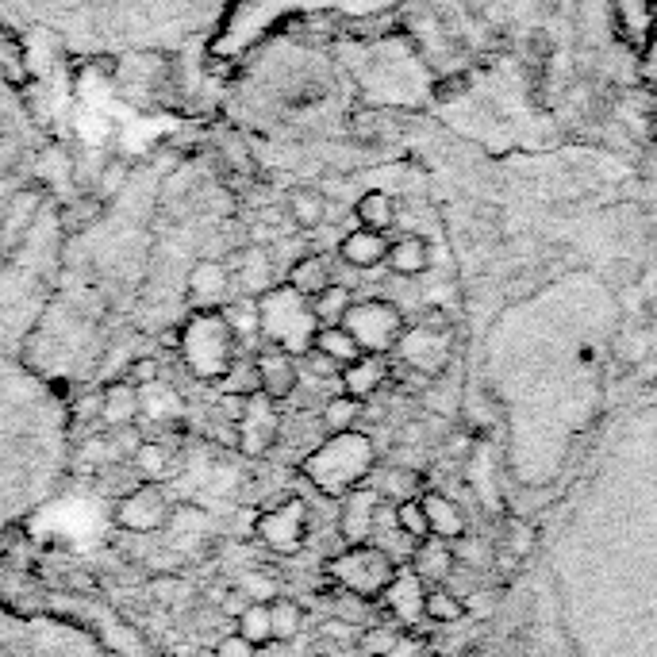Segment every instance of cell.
<instances>
[{
    "label": "cell",
    "mask_w": 657,
    "mask_h": 657,
    "mask_svg": "<svg viewBox=\"0 0 657 657\" xmlns=\"http://www.w3.org/2000/svg\"><path fill=\"white\" fill-rule=\"evenodd\" d=\"M373 469H377V446L358 427L354 431H339V435H327L300 462V473L327 500H342L346 492L362 488L373 477Z\"/></svg>",
    "instance_id": "1"
},
{
    "label": "cell",
    "mask_w": 657,
    "mask_h": 657,
    "mask_svg": "<svg viewBox=\"0 0 657 657\" xmlns=\"http://www.w3.org/2000/svg\"><path fill=\"white\" fill-rule=\"evenodd\" d=\"M258 323H262V339L269 346H281L296 354H308L316 342L319 319L312 312V300L300 296L296 289H266L258 296Z\"/></svg>",
    "instance_id": "2"
},
{
    "label": "cell",
    "mask_w": 657,
    "mask_h": 657,
    "mask_svg": "<svg viewBox=\"0 0 657 657\" xmlns=\"http://www.w3.org/2000/svg\"><path fill=\"white\" fill-rule=\"evenodd\" d=\"M181 354L196 377L219 381L239 358V339H235L231 323L223 319V312H196L181 327Z\"/></svg>",
    "instance_id": "3"
},
{
    "label": "cell",
    "mask_w": 657,
    "mask_h": 657,
    "mask_svg": "<svg viewBox=\"0 0 657 657\" xmlns=\"http://www.w3.org/2000/svg\"><path fill=\"white\" fill-rule=\"evenodd\" d=\"M327 573H331V581L339 584L342 592H350L358 600H381V592L400 573V565H396V558L385 546L362 542V546H346L342 554L327 561Z\"/></svg>",
    "instance_id": "4"
},
{
    "label": "cell",
    "mask_w": 657,
    "mask_h": 657,
    "mask_svg": "<svg viewBox=\"0 0 657 657\" xmlns=\"http://www.w3.org/2000/svg\"><path fill=\"white\" fill-rule=\"evenodd\" d=\"M342 327L354 335L362 354H392L408 319L389 300H362V304H350V312L342 316Z\"/></svg>",
    "instance_id": "5"
},
{
    "label": "cell",
    "mask_w": 657,
    "mask_h": 657,
    "mask_svg": "<svg viewBox=\"0 0 657 657\" xmlns=\"http://www.w3.org/2000/svg\"><path fill=\"white\" fill-rule=\"evenodd\" d=\"M254 535L266 542L273 554H300L304 546H308V535H312V519H308V504L304 500H281V504H273L266 508L258 519H254Z\"/></svg>",
    "instance_id": "6"
},
{
    "label": "cell",
    "mask_w": 657,
    "mask_h": 657,
    "mask_svg": "<svg viewBox=\"0 0 657 657\" xmlns=\"http://www.w3.org/2000/svg\"><path fill=\"white\" fill-rule=\"evenodd\" d=\"M170 515V496H166V488L154 485V481H143V485H135L116 500V523L123 531H131V535H154V531L170 527Z\"/></svg>",
    "instance_id": "7"
},
{
    "label": "cell",
    "mask_w": 657,
    "mask_h": 657,
    "mask_svg": "<svg viewBox=\"0 0 657 657\" xmlns=\"http://www.w3.org/2000/svg\"><path fill=\"white\" fill-rule=\"evenodd\" d=\"M450 327H431V323H415L404 327V335L396 342V354L404 358L408 369L423 377H438L450 362Z\"/></svg>",
    "instance_id": "8"
},
{
    "label": "cell",
    "mask_w": 657,
    "mask_h": 657,
    "mask_svg": "<svg viewBox=\"0 0 657 657\" xmlns=\"http://www.w3.org/2000/svg\"><path fill=\"white\" fill-rule=\"evenodd\" d=\"M377 515H381V492L377 488H354L342 496L339 508V535L346 546H362V542H373V531H377Z\"/></svg>",
    "instance_id": "9"
},
{
    "label": "cell",
    "mask_w": 657,
    "mask_h": 657,
    "mask_svg": "<svg viewBox=\"0 0 657 657\" xmlns=\"http://www.w3.org/2000/svg\"><path fill=\"white\" fill-rule=\"evenodd\" d=\"M231 269L216 262V258H204V262H196L193 273H189V281H185V300L193 304L196 312H216L227 304V296H231Z\"/></svg>",
    "instance_id": "10"
},
{
    "label": "cell",
    "mask_w": 657,
    "mask_h": 657,
    "mask_svg": "<svg viewBox=\"0 0 657 657\" xmlns=\"http://www.w3.org/2000/svg\"><path fill=\"white\" fill-rule=\"evenodd\" d=\"M254 365H258V385H262V396H269L273 404L289 400L292 392L300 389V365L292 358L289 350L281 346H266L254 354Z\"/></svg>",
    "instance_id": "11"
},
{
    "label": "cell",
    "mask_w": 657,
    "mask_h": 657,
    "mask_svg": "<svg viewBox=\"0 0 657 657\" xmlns=\"http://www.w3.org/2000/svg\"><path fill=\"white\" fill-rule=\"evenodd\" d=\"M423 596H427V584L415 577L412 569H400L392 584L381 592V604L389 611L392 619H396V627H404V631H412L415 623L423 619Z\"/></svg>",
    "instance_id": "12"
},
{
    "label": "cell",
    "mask_w": 657,
    "mask_h": 657,
    "mask_svg": "<svg viewBox=\"0 0 657 657\" xmlns=\"http://www.w3.org/2000/svg\"><path fill=\"white\" fill-rule=\"evenodd\" d=\"M408 569H412L423 584L450 581V573L458 569V546L435 535L423 538V542H415L412 554H408Z\"/></svg>",
    "instance_id": "13"
},
{
    "label": "cell",
    "mask_w": 657,
    "mask_h": 657,
    "mask_svg": "<svg viewBox=\"0 0 657 657\" xmlns=\"http://www.w3.org/2000/svg\"><path fill=\"white\" fill-rule=\"evenodd\" d=\"M239 431H243V450L250 454H262L266 446L277 442V404L269 396H250L243 400V415H239Z\"/></svg>",
    "instance_id": "14"
},
{
    "label": "cell",
    "mask_w": 657,
    "mask_h": 657,
    "mask_svg": "<svg viewBox=\"0 0 657 657\" xmlns=\"http://www.w3.org/2000/svg\"><path fill=\"white\" fill-rule=\"evenodd\" d=\"M139 415H143V389L131 385L127 377L112 381L108 389L100 392V423H104V427L127 431V427L139 423Z\"/></svg>",
    "instance_id": "15"
},
{
    "label": "cell",
    "mask_w": 657,
    "mask_h": 657,
    "mask_svg": "<svg viewBox=\"0 0 657 657\" xmlns=\"http://www.w3.org/2000/svg\"><path fill=\"white\" fill-rule=\"evenodd\" d=\"M389 362H385V354H362V358H354L350 365H342L339 373V392L346 396H354V400H369V396H377V392L389 385Z\"/></svg>",
    "instance_id": "16"
},
{
    "label": "cell",
    "mask_w": 657,
    "mask_h": 657,
    "mask_svg": "<svg viewBox=\"0 0 657 657\" xmlns=\"http://www.w3.org/2000/svg\"><path fill=\"white\" fill-rule=\"evenodd\" d=\"M39 208H43V189H20V193L8 196V204L0 212V246L4 250H12L24 239Z\"/></svg>",
    "instance_id": "17"
},
{
    "label": "cell",
    "mask_w": 657,
    "mask_h": 657,
    "mask_svg": "<svg viewBox=\"0 0 657 657\" xmlns=\"http://www.w3.org/2000/svg\"><path fill=\"white\" fill-rule=\"evenodd\" d=\"M423 511H427V523H431V535L446 538V542H462L469 531V519L465 511L446 496V492H423Z\"/></svg>",
    "instance_id": "18"
},
{
    "label": "cell",
    "mask_w": 657,
    "mask_h": 657,
    "mask_svg": "<svg viewBox=\"0 0 657 657\" xmlns=\"http://www.w3.org/2000/svg\"><path fill=\"white\" fill-rule=\"evenodd\" d=\"M339 254L346 266L354 269H377L385 266L389 258V239L381 231H365V227H354L346 239L339 243Z\"/></svg>",
    "instance_id": "19"
},
{
    "label": "cell",
    "mask_w": 657,
    "mask_h": 657,
    "mask_svg": "<svg viewBox=\"0 0 657 657\" xmlns=\"http://www.w3.org/2000/svg\"><path fill=\"white\" fill-rule=\"evenodd\" d=\"M385 266L396 277H423L431 269V246H427V239H419V235H400L396 243H389Z\"/></svg>",
    "instance_id": "20"
},
{
    "label": "cell",
    "mask_w": 657,
    "mask_h": 657,
    "mask_svg": "<svg viewBox=\"0 0 657 657\" xmlns=\"http://www.w3.org/2000/svg\"><path fill=\"white\" fill-rule=\"evenodd\" d=\"M285 208H289L292 227H300V231H316V227L327 223V196L319 193V189H312V185L292 189Z\"/></svg>",
    "instance_id": "21"
},
{
    "label": "cell",
    "mask_w": 657,
    "mask_h": 657,
    "mask_svg": "<svg viewBox=\"0 0 657 657\" xmlns=\"http://www.w3.org/2000/svg\"><path fill=\"white\" fill-rule=\"evenodd\" d=\"M285 285L312 300V296H319V292L331 285V262H327L323 254H308V258H300V262H292L289 266Z\"/></svg>",
    "instance_id": "22"
},
{
    "label": "cell",
    "mask_w": 657,
    "mask_h": 657,
    "mask_svg": "<svg viewBox=\"0 0 657 657\" xmlns=\"http://www.w3.org/2000/svg\"><path fill=\"white\" fill-rule=\"evenodd\" d=\"M354 219H358V227H365V231H381L385 235L392 223H396V200L385 189H369L354 204Z\"/></svg>",
    "instance_id": "23"
},
{
    "label": "cell",
    "mask_w": 657,
    "mask_h": 657,
    "mask_svg": "<svg viewBox=\"0 0 657 657\" xmlns=\"http://www.w3.org/2000/svg\"><path fill=\"white\" fill-rule=\"evenodd\" d=\"M365 412V400H354V396H331L327 404H323V412H319V423H323V431L327 435H339V431H354L358 427V419Z\"/></svg>",
    "instance_id": "24"
},
{
    "label": "cell",
    "mask_w": 657,
    "mask_h": 657,
    "mask_svg": "<svg viewBox=\"0 0 657 657\" xmlns=\"http://www.w3.org/2000/svg\"><path fill=\"white\" fill-rule=\"evenodd\" d=\"M316 346L319 354H327L331 362H339V365H350L354 358H362V346L354 342V335L342 327V323H331V327H319L316 331Z\"/></svg>",
    "instance_id": "25"
},
{
    "label": "cell",
    "mask_w": 657,
    "mask_h": 657,
    "mask_svg": "<svg viewBox=\"0 0 657 657\" xmlns=\"http://www.w3.org/2000/svg\"><path fill=\"white\" fill-rule=\"evenodd\" d=\"M131 465L139 469V477L143 481H162V477H170L173 469V450L166 442H139V450L131 454Z\"/></svg>",
    "instance_id": "26"
},
{
    "label": "cell",
    "mask_w": 657,
    "mask_h": 657,
    "mask_svg": "<svg viewBox=\"0 0 657 657\" xmlns=\"http://www.w3.org/2000/svg\"><path fill=\"white\" fill-rule=\"evenodd\" d=\"M423 619H431V623H458V619H465V600L454 588L435 584L423 596Z\"/></svg>",
    "instance_id": "27"
},
{
    "label": "cell",
    "mask_w": 657,
    "mask_h": 657,
    "mask_svg": "<svg viewBox=\"0 0 657 657\" xmlns=\"http://www.w3.org/2000/svg\"><path fill=\"white\" fill-rule=\"evenodd\" d=\"M392 523H396V531L408 538V542L431 538V523H427V511H423V500H419V496L392 504Z\"/></svg>",
    "instance_id": "28"
},
{
    "label": "cell",
    "mask_w": 657,
    "mask_h": 657,
    "mask_svg": "<svg viewBox=\"0 0 657 657\" xmlns=\"http://www.w3.org/2000/svg\"><path fill=\"white\" fill-rule=\"evenodd\" d=\"M350 304H354V296H350V289L346 285H327V289L319 292V296H312V312H316L319 327H331V323H342V316L350 312Z\"/></svg>",
    "instance_id": "29"
},
{
    "label": "cell",
    "mask_w": 657,
    "mask_h": 657,
    "mask_svg": "<svg viewBox=\"0 0 657 657\" xmlns=\"http://www.w3.org/2000/svg\"><path fill=\"white\" fill-rule=\"evenodd\" d=\"M235 631L243 634L250 646H269L273 642V619H269V604H250V608L235 619Z\"/></svg>",
    "instance_id": "30"
},
{
    "label": "cell",
    "mask_w": 657,
    "mask_h": 657,
    "mask_svg": "<svg viewBox=\"0 0 657 657\" xmlns=\"http://www.w3.org/2000/svg\"><path fill=\"white\" fill-rule=\"evenodd\" d=\"M219 389L227 392V396H239V400H250V396H258L262 392V385H258V365H254V358H246V362H239L235 358V365L219 377Z\"/></svg>",
    "instance_id": "31"
},
{
    "label": "cell",
    "mask_w": 657,
    "mask_h": 657,
    "mask_svg": "<svg viewBox=\"0 0 657 657\" xmlns=\"http://www.w3.org/2000/svg\"><path fill=\"white\" fill-rule=\"evenodd\" d=\"M269 619H273V642H289L304 627V608L296 600H269Z\"/></svg>",
    "instance_id": "32"
},
{
    "label": "cell",
    "mask_w": 657,
    "mask_h": 657,
    "mask_svg": "<svg viewBox=\"0 0 657 657\" xmlns=\"http://www.w3.org/2000/svg\"><path fill=\"white\" fill-rule=\"evenodd\" d=\"M419 488H423V477H419V473H412V469H389L377 492H381V500H392V504H400V500L423 496Z\"/></svg>",
    "instance_id": "33"
},
{
    "label": "cell",
    "mask_w": 657,
    "mask_h": 657,
    "mask_svg": "<svg viewBox=\"0 0 657 657\" xmlns=\"http://www.w3.org/2000/svg\"><path fill=\"white\" fill-rule=\"evenodd\" d=\"M400 627H369V631L362 634V650L369 657H385L389 650H396L400 646Z\"/></svg>",
    "instance_id": "34"
},
{
    "label": "cell",
    "mask_w": 657,
    "mask_h": 657,
    "mask_svg": "<svg viewBox=\"0 0 657 657\" xmlns=\"http://www.w3.org/2000/svg\"><path fill=\"white\" fill-rule=\"evenodd\" d=\"M535 538H538L535 523H527V519H508V542H504V546H508L515 558H527V554L535 550Z\"/></svg>",
    "instance_id": "35"
},
{
    "label": "cell",
    "mask_w": 657,
    "mask_h": 657,
    "mask_svg": "<svg viewBox=\"0 0 657 657\" xmlns=\"http://www.w3.org/2000/svg\"><path fill=\"white\" fill-rule=\"evenodd\" d=\"M100 208H104V200H100V196H81L73 208H66V216H62L66 231H81V227H89V223L100 216Z\"/></svg>",
    "instance_id": "36"
},
{
    "label": "cell",
    "mask_w": 657,
    "mask_h": 657,
    "mask_svg": "<svg viewBox=\"0 0 657 657\" xmlns=\"http://www.w3.org/2000/svg\"><path fill=\"white\" fill-rule=\"evenodd\" d=\"M258 654V646H250L243 634H223L216 642V657H254Z\"/></svg>",
    "instance_id": "37"
},
{
    "label": "cell",
    "mask_w": 657,
    "mask_h": 657,
    "mask_svg": "<svg viewBox=\"0 0 657 657\" xmlns=\"http://www.w3.org/2000/svg\"><path fill=\"white\" fill-rule=\"evenodd\" d=\"M300 358H304V365H308V373H312V377H339L342 373V365L331 362L327 354H319L316 346H312L308 354H300Z\"/></svg>",
    "instance_id": "38"
},
{
    "label": "cell",
    "mask_w": 657,
    "mask_h": 657,
    "mask_svg": "<svg viewBox=\"0 0 657 657\" xmlns=\"http://www.w3.org/2000/svg\"><path fill=\"white\" fill-rule=\"evenodd\" d=\"M465 600V615H477V619H488V615H496V596L492 592H469V596H462Z\"/></svg>",
    "instance_id": "39"
},
{
    "label": "cell",
    "mask_w": 657,
    "mask_h": 657,
    "mask_svg": "<svg viewBox=\"0 0 657 657\" xmlns=\"http://www.w3.org/2000/svg\"><path fill=\"white\" fill-rule=\"evenodd\" d=\"M127 381H131V385H139V389H143V385H154V381H158V362H150V358H139V362L131 365Z\"/></svg>",
    "instance_id": "40"
},
{
    "label": "cell",
    "mask_w": 657,
    "mask_h": 657,
    "mask_svg": "<svg viewBox=\"0 0 657 657\" xmlns=\"http://www.w3.org/2000/svg\"><path fill=\"white\" fill-rule=\"evenodd\" d=\"M519 561L523 558H515L508 546H500V550H496V573H500L504 581H511V577H515V569H519Z\"/></svg>",
    "instance_id": "41"
},
{
    "label": "cell",
    "mask_w": 657,
    "mask_h": 657,
    "mask_svg": "<svg viewBox=\"0 0 657 657\" xmlns=\"http://www.w3.org/2000/svg\"><path fill=\"white\" fill-rule=\"evenodd\" d=\"M246 608H250V596H243V592H231V596L223 600V611H227V615H235V619H239Z\"/></svg>",
    "instance_id": "42"
},
{
    "label": "cell",
    "mask_w": 657,
    "mask_h": 657,
    "mask_svg": "<svg viewBox=\"0 0 657 657\" xmlns=\"http://www.w3.org/2000/svg\"><path fill=\"white\" fill-rule=\"evenodd\" d=\"M458 657H485V654H481L477 646H465V650H462V654H458Z\"/></svg>",
    "instance_id": "43"
},
{
    "label": "cell",
    "mask_w": 657,
    "mask_h": 657,
    "mask_svg": "<svg viewBox=\"0 0 657 657\" xmlns=\"http://www.w3.org/2000/svg\"><path fill=\"white\" fill-rule=\"evenodd\" d=\"M0 262H4V246H0Z\"/></svg>",
    "instance_id": "44"
},
{
    "label": "cell",
    "mask_w": 657,
    "mask_h": 657,
    "mask_svg": "<svg viewBox=\"0 0 657 657\" xmlns=\"http://www.w3.org/2000/svg\"><path fill=\"white\" fill-rule=\"evenodd\" d=\"M173 657H193V654H173Z\"/></svg>",
    "instance_id": "45"
},
{
    "label": "cell",
    "mask_w": 657,
    "mask_h": 657,
    "mask_svg": "<svg viewBox=\"0 0 657 657\" xmlns=\"http://www.w3.org/2000/svg\"><path fill=\"white\" fill-rule=\"evenodd\" d=\"M654 139H657V120H654Z\"/></svg>",
    "instance_id": "46"
}]
</instances>
